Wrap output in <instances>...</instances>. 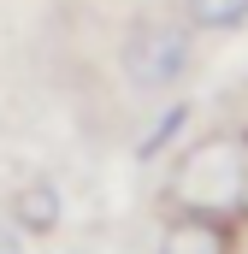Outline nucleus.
<instances>
[{"label": "nucleus", "instance_id": "3", "mask_svg": "<svg viewBox=\"0 0 248 254\" xmlns=\"http://www.w3.org/2000/svg\"><path fill=\"white\" fill-rule=\"evenodd\" d=\"M60 219H65V201L48 178H30L12 190V225L24 237H48V231H60Z\"/></svg>", "mask_w": 248, "mask_h": 254}, {"label": "nucleus", "instance_id": "6", "mask_svg": "<svg viewBox=\"0 0 248 254\" xmlns=\"http://www.w3.org/2000/svg\"><path fill=\"white\" fill-rule=\"evenodd\" d=\"M0 254H24V231L18 225H0Z\"/></svg>", "mask_w": 248, "mask_h": 254}, {"label": "nucleus", "instance_id": "4", "mask_svg": "<svg viewBox=\"0 0 248 254\" xmlns=\"http://www.w3.org/2000/svg\"><path fill=\"white\" fill-rule=\"evenodd\" d=\"M160 254H231V225H225V219L184 213V219H172V225H166Z\"/></svg>", "mask_w": 248, "mask_h": 254}, {"label": "nucleus", "instance_id": "1", "mask_svg": "<svg viewBox=\"0 0 248 254\" xmlns=\"http://www.w3.org/2000/svg\"><path fill=\"white\" fill-rule=\"evenodd\" d=\"M243 190H248V148L231 136L195 142L172 178V201L184 213H201V219H231L243 207Z\"/></svg>", "mask_w": 248, "mask_h": 254}, {"label": "nucleus", "instance_id": "2", "mask_svg": "<svg viewBox=\"0 0 248 254\" xmlns=\"http://www.w3.org/2000/svg\"><path fill=\"white\" fill-rule=\"evenodd\" d=\"M119 65H124L130 89L160 95V89H172L189 71V30L172 24V18H136L130 36H124V48H119Z\"/></svg>", "mask_w": 248, "mask_h": 254}, {"label": "nucleus", "instance_id": "5", "mask_svg": "<svg viewBox=\"0 0 248 254\" xmlns=\"http://www.w3.org/2000/svg\"><path fill=\"white\" fill-rule=\"evenodd\" d=\"M184 12L201 30H237L248 18V0H184Z\"/></svg>", "mask_w": 248, "mask_h": 254}]
</instances>
